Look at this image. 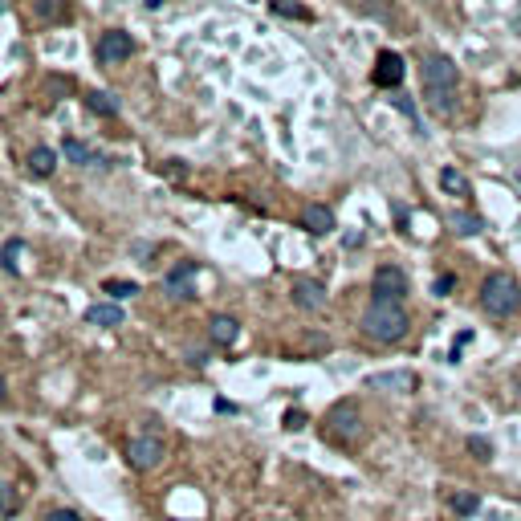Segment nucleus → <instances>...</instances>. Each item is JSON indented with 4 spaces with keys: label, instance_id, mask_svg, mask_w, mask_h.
I'll return each instance as SVG.
<instances>
[{
    "label": "nucleus",
    "instance_id": "f257e3e1",
    "mask_svg": "<svg viewBox=\"0 0 521 521\" xmlns=\"http://www.w3.org/2000/svg\"><path fill=\"white\" fill-rule=\"evenodd\" d=\"M420 81H423V98H428V106L436 114L456 110V81H460V74H456V65L448 62V57H440V53L423 57Z\"/></svg>",
    "mask_w": 521,
    "mask_h": 521
},
{
    "label": "nucleus",
    "instance_id": "f03ea898",
    "mask_svg": "<svg viewBox=\"0 0 521 521\" xmlns=\"http://www.w3.org/2000/svg\"><path fill=\"white\" fill-rule=\"evenodd\" d=\"M362 334L371 342H383V346H391V342H399L407 334V309L403 302H383V297H371V306L362 309Z\"/></svg>",
    "mask_w": 521,
    "mask_h": 521
},
{
    "label": "nucleus",
    "instance_id": "7ed1b4c3",
    "mask_svg": "<svg viewBox=\"0 0 521 521\" xmlns=\"http://www.w3.org/2000/svg\"><path fill=\"white\" fill-rule=\"evenodd\" d=\"M481 309L488 318H513L521 309V285L509 273H488L485 285H481Z\"/></svg>",
    "mask_w": 521,
    "mask_h": 521
},
{
    "label": "nucleus",
    "instance_id": "20e7f679",
    "mask_svg": "<svg viewBox=\"0 0 521 521\" xmlns=\"http://www.w3.org/2000/svg\"><path fill=\"white\" fill-rule=\"evenodd\" d=\"M163 456H167V444H163L159 432H143V436H134L127 444V464L134 472H151L163 464Z\"/></svg>",
    "mask_w": 521,
    "mask_h": 521
},
{
    "label": "nucleus",
    "instance_id": "39448f33",
    "mask_svg": "<svg viewBox=\"0 0 521 521\" xmlns=\"http://www.w3.org/2000/svg\"><path fill=\"white\" fill-rule=\"evenodd\" d=\"M326 432L334 440H342V444H355V440L362 436V411H358V403L342 399V403L330 407V411H326Z\"/></svg>",
    "mask_w": 521,
    "mask_h": 521
},
{
    "label": "nucleus",
    "instance_id": "423d86ee",
    "mask_svg": "<svg viewBox=\"0 0 521 521\" xmlns=\"http://www.w3.org/2000/svg\"><path fill=\"white\" fill-rule=\"evenodd\" d=\"M195 277H200V265L195 260H179L163 273V293L176 297V302H192L195 297Z\"/></svg>",
    "mask_w": 521,
    "mask_h": 521
},
{
    "label": "nucleus",
    "instance_id": "0eeeda50",
    "mask_svg": "<svg viewBox=\"0 0 521 521\" xmlns=\"http://www.w3.org/2000/svg\"><path fill=\"white\" fill-rule=\"evenodd\" d=\"M371 293L383 302H403L407 297V273L399 265H379L371 277Z\"/></svg>",
    "mask_w": 521,
    "mask_h": 521
},
{
    "label": "nucleus",
    "instance_id": "6e6552de",
    "mask_svg": "<svg viewBox=\"0 0 521 521\" xmlns=\"http://www.w3.org/2000/svg\"><path fill=\"white\" fill-rule=\"evenodd\" d=\"M130 53H134V41H130V33L110 29V33H102V37H98V62H102V65L127 62Z\"/></svg>",
    "mask_w": 521,
    "mask_h": 521
},
{
    "label": "nucleus",
    "instance_id": "1a4fd4ad",
    "mask_svg": "<svg viewBox=\"0 0 521 521\" xmlns=\"http://www.w3.org/2000/svg\"><path fill=\"white\" fill-rule=\"evenodd\" d=\"M293 306H302L306 314H318V309H326V285H318V281H309V277H293Z\"/></svg>",
    "mask_w": 521,
    "mask_h": 521
},
{
    "label": "nucleus",
    "instance_id": "9d476101",
    "mask_svg": "<svg viewBox=\"0 0 521 521\" xmlns=\"http://www.w3.org/2000/svg\"><path fill=\"white\" fill-rule=\"evenodd\" d=\"M374 86H383V90H395L399 81H403V57L399 53H391V49H383L379 53V62H374Z\"/></svg>",
    "mask_w": 521,
    "mask_h": 521
},
{
    "label": "nucleus",
    "instance_id": "9b49d317",
    "mask_svg": "<svg viewBox=\"0 0 521 521\" xmlns=\"http://www.w3.org/2000/svg\"><path fill=\"white\" fill-rule=\"evenodd\" d=\"M302 228L314 232V236H326V232H334V212L326 204H306L302 208Z\"/></svg>",
    "mask_w": 521,
    "mask_h": 521
},
{
    "label": "nucleus",
    "instance_id": "f8f14e48",
    "mask_svg": "<svg viewBox=\"0 0 521 521\" xmlns=\"http://www.w3.org/2000/svg\"><path fill=\"white\" fill-rule=\"evenodd\" d=\"M367 387H371V391H395V395H399V391L416 387V374H411V371H379V374L367 379Z\"/></svg>",
    "mask_w": 521,
    "mask_h": 521
},
{
    "label": "nucleus",
    "instance_id": "ddd939ff",
    "mask_svg": "<svg viewBox=\"0 0 521 521\" xmlns=\"http://www.w3.org/2000/svg\"><path fill=\"white\" fill-rule=\"evenodd\" d=\"M208 338L216 342V346H232V342L241 338V322H236V318H228V314H216V318H212L208 322Z\"/></svg>",
    "mask_w": 521,
    "mask_h": 521
},
{
    "label": "nucleus",
    "instance_id": "4468645a",
    "mask_svg": "<svg viewBox=\"0 0 521 521\" xmlns=\"http://www.w3.org/2000/svg\"><path fill=\"white\" fill-rule=\"evenodd\" d=\"M86 322L114 330V326H122V306H118V302H94V306L86 309Z\"/></svg>",
    "mask_w": 521,
    "mask_h": 521
},
{
    "label": "nucleus",
    "instance_id": "2eb2a0df",
    "mask_svg": "<svg viewBox=\"0 0 521 521\" xmlns=\"http://www.w3.org/2000/svg\"><path fill=\"white\" fill-rule=\"evenodd\" d=\"M53 171H57V151H49V147H33V151H29V176L49 179Z\"/></svg>",
    "mask_w": 521,
    "mask_h": 521
},
{
    "label": "nucleus",
    "instance_id": "dca6fc26",
    "mask_svg": "<svg viewBox=\"0 0 521 521\" xmlns=\"http://www.w3.org/2000/svg\"><path fill=\"white\" fill-rule=\"evenodd\" d=\"M62 155H65L69 163H78V167H94V163H102V155H98L90 143H81V139H65Z\"/></svg>",
    "mask_w": 521,
    "mask_h": 521
},
{
    "label": "nucleus",
    "instance_id": "f3484780",
    "mask_svg": "<svg viewBox=\"0 0 521 521\" xmlns=\"http://www.w3.org/2000/svg\"><path fill=\"white\" fill-rule=\"evenodd\" d=\"M444 501H448V509H452L456 517H472V513L481 509V497H476V493H464V488H448Z\"/></svg>",
    "mask_w": 521,
    "mask_h": 521
},
{
    "label": "nucleus",
    "instance_id": "a211bd4d",
    "mask_svg": "<svg viewBox=\"0 0 521 521\" xmlns=\"http://www.w3.org/2000/svg\"><path fill=\"white\" fill-rule=\"evenodd\" d=\"M21 248H25V241H21V236H8V241H4V248H0V265H4V273H21Z\"/></svg>",
    "mask_w": 521,
    "mask_h": 521
},
{
    "label": "nucleus",
    "instance_id": "6ab92c4d",
    "mask_svg": "<svg viewBox=\"0 0 521 521\" xmlns=\"http://www.w3.org/2000/svg\"><path fill=\"white\" fill-rule=\"evenodd\" d=\"M86 106L94 114H102V118H114V114H118V98L106 94V90H94V94L86 98Z\"/></svg>",
    "mask_w": 521,
    "mask_h": 521
},
{
    "label": "nucleus",
    "instance_id": "aec40b11",
    "mask_svg": "<svg viewBox=\"0 0 521 521\" xmlns=\"http://www.w3.org/2000/svg\"><path fill=\"white\" fill-rule=\"evenodd\" d=\"M440 188L448 195H469V179L460 176L456 167H440Z\"/></svg>",
    "mask_w": 521,
    "mask_h": 521
},
{
    "label": "nucleus",
    "instance_id": "412c9836",
    "mask_svg": "<svg viewBox=\"0 0 521 521\" xmlns=\"http://www.w3.org/2000/svg\"><path fill=\"white\" fill-rule=\"evenodd\" d=\"M102 293H110V302H127V297L139 293V285H134V281H118V277H110V281L102 285Z\"/></svg>",
    "mask_w": 521,
    "mask_h": 521
},
{
    "label": "nucleus",
    "instance_id": "4be33fe9",
    "mask_svg": "<svg viewBox=\"0 0 521 521\" xmlns=\"http://www.w3.org/2000/svg\"><path fill=\"white\" fill-rule=\"evenodd\" d=\"M448 224H452L460 236H472V232H481V220H476V216H469V212H452V216H448Z\"/></svg>",
    "mask_w": 521,
    "mask_h": 521
},
{
    "label": "nucleus",
    "instance_id": "5701e85b",
    "mask_svg": "<svg viewBox=\"0 0 521 521\" xmlns=\"http://www.w3.org/2000/svg\"><path fill=\"white\" fill-rule=\"evenodd\" d=\"M16 505H21V497H16V488L0 481V517H13V513H16Z\"/></svg>",
    "mask_w": 521,
    "mask_h": 521
},
{
    "label": "nucleus",
    "instance_id": "b1692460",
    "mask_svg": "<svg viewBox=\"0 0 521 521\" xmlns=\"http://www.w3.org/2000/svg\"><path fill=\"white\" fill-rule=\"evenodd\" d=\"M273 13L293 16V21H309V8L306 4H293V0H273Z\"/></svg>",
    "mask_w": 521,
    "mask_h": 521
},
{
    "label": "nucleus",
    "instance_id": "393cba45",
    "mask_svg": "<svg viewBox=\"0 0 521 521\" xmlns=\"http://www.w3.org/2000/svg\"><path fill=\"white\" fill-rule=\"evenodd\" d=\"M469 452L476 456V460H493V444H488L485 436H469Z\"/></svg>",
    "mask_w": 521,
    "mask_h": 521
},
{
    "label": "nucleus",
    "instance_id": "a878e982",
    "mask_svg": "<svg viewBox=\"0 0 521 521\" xmlns=\"http://www.w3.org/2000/svg\"><path fill=\"white\" fill-rule=\"evenodd\" d=\"M57 13H62V4H57V0H37V16H41V21H53Z\"/></svg>",
    "mask_w": 521,
    "mask_h": 521
},
{
    "label": "nucleus",
    "instance_id": "bb28decb",
    "mask_svg": "<svg viewBox=\"0 0 521 521\" xmlns=\"http://www.w3.org/2000/svg\"><path fill=\"white\" fill-rule=\"evenodd\" d=\"M456 281H452V273H444V277H436V285H432V293H436V297H444V293L452 290Z\"/></svg>",
    "mask_w": 521,
    "mask_h": 521
},
{
    "label": "nucleus",
    "instance_id": "cd10ccee",
    "mask_svg": "<svg viewBox=\"0 0 521 521\" xmlns=\"http://www.w3.org/2000/svg\"><path fill=\"white\" fill-rule=\"evenodd\" d=\"M285 428H290V432L306 428V411H290V416H285Z\"/></svg>",
    "mask_w": 521,
    "mask_h": 521
},
{
    "label": "nucleus",
    "instance_id": "c85d7f7f",
    "mask_svg": "<svg viewBox=\"0 0 521 521\" xmlns=\"http://www.w3.org/2000/svg\"><path fill=\"white\" fill-rule=\"evenodd\" d=\"M49 521H81V513H74V509H53Z\"/></svg>",
    "mask_w": 521,
    "mask_h": 521
},
{
    "label": "nucleus",
    "instance_id": "c756f323",
    "mask_svg": "<svg viewBox=\"0 0 521 521\" xmlns=\"http://www.w3.org/2000/svg\"><path fill=\"white\" fill-rule=\"evenodd\" d=\"M0 399H4V379H0Z\"/></svg>",
    "mask_w": 521,
    "mask_h": 521
},
{
    "label": "nucleus",
    "instance_id": "7c9ffc66",
    "mask_svg": "<svg viewBox=\"0 0 521 521\" xmlns=\"http://www.w3.org/2000/svg\"><path fill=\"white\" fill-rule=\"evenodd\" d=\"M171 521H192V517H171Z\"/></svg>",
    "mask_w": 521,
    "mask_h": 521
}]
</instances>
